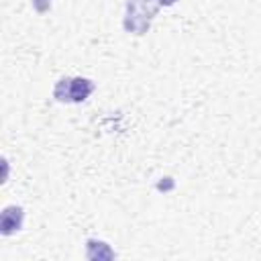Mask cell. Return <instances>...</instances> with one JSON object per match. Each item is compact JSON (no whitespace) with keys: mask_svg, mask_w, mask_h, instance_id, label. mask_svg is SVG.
Here are the masks:
<instances>
[{"mask_svg":"<svg viewBox=\"0 0 261 261\" xmlns=\"http://www.w3.org/2000/svg\"><path fill=\"white\" fill-rule=\"evenodd\" d=\"M159 2H161V4H165V6H169V4H173L175 0H159Z\"/></svg>","mask_w":261,"mask_h":261,"instance_id":"3","label":"cell"},{"mask_svg":"<svg viewBox=\"0 0 261 261\" xmlns=\"http://www.w3.org/2000/svg\"><path fill=\"white\" fill-rule=\"evenodd\" d=\"M20 220H22V210L18 206H8L4 208L2 212V218H0V228L4 234H10L12 230H16L20 226Z\"/></svg>","mask_w":261,"mask_h":261,"instance_id":"1","label":"cell"},{"mask_svg":"<svg viewBox=\"0 0 261 261\" xmlns=\"http://www.w3.org/2000/svg\"><path fill=\"white\" fill-rule=\"evenodd\" d=\"M67 88H69V94H67V100H73V102H80L84 100L90 92H92V84L88 80H65Z\"/></svg>","mask_w":261,"mask_h":261,"instance_id":"2","label":"cell"}]
</instances>
